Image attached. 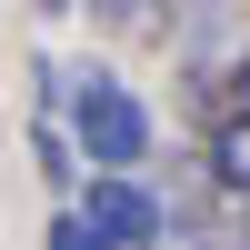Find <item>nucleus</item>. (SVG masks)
Instances as JSON below:
<instances>
[{
  "label": "nucleus",
  "mask_w": 250,
  "mask_h": 250,
  "mask_svg": "<svg viewBox=\"0 0 250 250\" xmlns=\"http://www.w3.org/2000/svg\"><path fill=\"white\" fill-rule=\"evenodd\" d=\"M70 10H90L100 30H150V20L170 10V0H70Z\"/></svg>",
  "instance_id": "423d86ee"
},
{
  "label": "nucleus",
  "mask_w": 250,
  "mask_h": 250,
  "mask_svg": "<svg viewBox=\"0 0 250 250\" xmlns=\"http://www.w3.org/2000/svg\"><path fill=\"white\" fill-rule=\"evenodd\" d=\"M240 210H250V200H240Z\"/></svg>",
  "instance_id": "9b49d317"
},
{
  "label": "nucleus",
  "mask_w": 250,
  "mask_h": 250,
  "mask_svg": "<svg viewBox=\"0 0 250 250\" xmlns=\"http://www.w3.org/2000/svg\"><path fill=\"white\" fill-rule=\"evenodd\" d=\"M200 170L230 200H250V110H210V140H200Z\"/></svg>",
  "instance_id": "20e7f679"
},
{
  "label": "nucleus",
  "mask_w": 250,
  "mask_h": 250,
  "mask_svg": "<svg viewBox=\"0 0 250 250\" xmlns=\"http://www.w3.org/2000/svg\"><path fill=\"white\" fill-rule=\"evenodd\" d=\"M40 10H50V20H60V10H70V0H40Z\"/></svg>",
  "instance_id": "1a4fd4ad"
},
{
  "label": "nucleus",
  "mask_w": 250,
  "mask_h": 250,
  "mask_svg": "<svg viewBox=\"0 0 250 250\" xmlns=\"http://www.w3.org/2000/svg\"><path fill=\"white\" fill-rule=\"evenodd\" d=\"M170 30H180L190 90H220V70H230L240 40H250V10H240V0H170Z\"/></svg>",
  "instance_id": "7ed1b4c3"
},
{
  "label": "nucleus",
  "mask_w": 250,
  "mask_h": 250,
  "mask_svg": "<svg viewBox=\"0 0 250 250\" xmlns=\"http://www.w3.org/2000/svg\"><path fill=\"white\" fill-rule=\"evenodd\" d=\"M210 250H250V240H210Z\"/></svg>",
  "instance_id": "9d476101"
},
{
  "label": "nucleus",
  "mask_w": 250,
  "mask_h": 250,
  "mask_svg": "<svg viewBox=\"0 0 250 250\" xmlns=\"http://www.w3.org/2000/svg\"><path fill=\"white\" fill-rule=\"evenodd\" d=\"M60 140H70L80 170H140V160L160 150V120H150V100H140L120 70H70Z\"/></svg>",
  "instance_id": "f257e3e1"
},
{
  "label": "nucleus",
  "mask_w": 250,
  "mask_h": 250,
  "mask_svg": "<svg viewBox=\"0 0 250 250\" xmlns=\"http://www.w3.org/2000/svg\"><path fill=\"white\" fill-rule=\"evenodd\" d=\"M50 250H110V240H100L80 210H60V220H50Z\"/></svg>",
  "instance_id": "6e6552de"
},
{
  "label": "nucleus",
  "mask_w": 250,
  "mask_h": 250,
  "mask_svg": "<svg viewBox=\"0 0 250 250\" xmlns=\"http://www.w3.org/2000/svg\"><path fill=\"white\" fill-rule=\"evenodd\" d=\"M30 160H40V180H50V190H70V180H80V160H70V140H60V120H40V130H30Z\"/></svg>",
  "instance_id": "39448f33"
},
{
  "label": "nucleus",
  "mask_w": 250,
  "mask_h": 250,
  "mask_svg": "<svg viewBox=\"0 0 250 250\" xmlns=\"http://www.w3.org/2000/svg\"><path fill=\"white\" fill-rule=\"evenodd\" d=\"M210 100H220V110H250V40H240L230 70H220V90H210Z\"/></svg>",
  "instance_id": "0eeeda50"
},
{
  "label": "nucleus",
  "mask_w": 250,
  "mask_h": 250,
  "mask_svg": "<svg viewBox=\"0 0 250 250\" xmlns=\"http://www.w3.org/2000/svg\"><path fill=\"white\" fill-rule=\"evenodd\" d=\"M70 210L90 220L110 250H160V240H170V200H160L140 170H90V190H80Z\"/></svg>",
  "instance_id": "f03ea898"
}]
</instances>
